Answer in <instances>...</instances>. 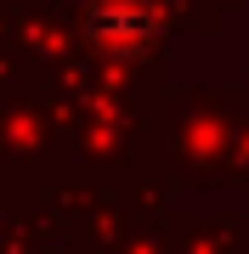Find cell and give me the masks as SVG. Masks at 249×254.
Instances as JSON below:
<instances>
[{
  "label": "cell",
  "mask_w": 249,
  "mask_h": 254,
  "mask_svg": "<svg viewBox=\"0 0 249 254\" xmlns=\"http://www.w3.org/2000/svg\"><path fill=\"white\" fill-rule=\"evenodd\" d=\"M85 34L113 57H136L159 34V6L153 0H91L85 11Z\"/></svg>",
  "instance_id": "obj_1"
}]
</instances>
